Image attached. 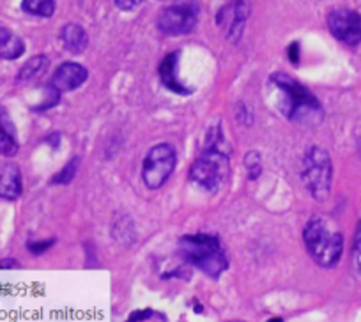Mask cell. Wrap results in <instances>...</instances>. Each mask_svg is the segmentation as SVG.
I'll list each match as a JSON object with an SVG mask.
<instances>
[{
	"label": "cell",
	"instance_id": "obj_21",
	"mask_svg": "<svg viewBox=\"0 0 361 322\" xmlns=\"http://www.w3.org/2000/svg\"><path fill=\"white\" fill-rule=\"evenodd\" d=\"M142 2H144V0H116V6L119 9H123V11H133V9L138 8Z\"/></svg>",
	"mask_w": 361,
	"mask_h": 322
},
{
	"label": "cell",
	"instance_id": "obj_2",
	"mask_svg": "<svg viewBox=\"0 0 361 322\" xmlns=\"http://www.w3.org/2000/svg\"><path fill=\"white\" fill-rule=\"evenodd\" d=\"M305 244L310 257L322 268H331L340 261L343 237L333 221L324 216H314L303 230Z\"/></svg>",
	"mask_w": 361,
	"mask_h": 322
},
{
	"label": "cell",
	"instance_id": "obj_19",
	"mask_svg": "<svg viewBox=\"0 0 361 322\" xmlns=\"http://www.w3.org/2000/svg\"><path fill=\"white\" fill-rule=\"evenodd\" d=\"M245 165L246 168H248L250 179H257L260 175V172H262V163H260L259 152H248L245 158Z\"/></svg>",
	"mask_w": 361,
	"mask_h": 322
},
{
	"label": "cell",
	"instance_id": "obj_16",
	"mask_svg": "<svg viewBox=\"0 0 361 322\" xmlns=\"http://www.w3.org/2000/svg\"><path fill=\"white\" fill-rule=\"evenodd\" d=\"M48 66H50V61L44 55H36V57L29 58L18 71V82H30V80L44 75Z\"/></svg>",
	"mask_w": 361,
	"mask_h": 322
},
{
	"label": "cell",
	"instance_id": "obj_27",
	"mask_svg": "<svg viewBox=\"0 0 361 322\" xmlns=\"http://www.w3.org/2000/svg\"><path fill=\"white\" fill-rule=\"evenodd\" d=\"M269 322H282V318H275V321H269Z\"/></svg>",
	"mask_w": 361,
	"mask_h": 322
},
{
	"label": "cell",
	"instance_id": "obj_23",
	"mask_svg": "<svg viewBox=\"0 0 361 322\" xmlns=\"http://www.w3.org/2000/svg\"><path fill=\"white\" fill-rule=\"evenodd\" d=\"M354 261H356V266L361 271V228L356 235V244H354Z\"/></svg>",
	"mask_w": 361,
	"mask_h": 322
},
{
	"label": "cell",
	"instance_id": "obj_4",
	"mask_svg": "<svg viewBox=\"0 0 361 322\" xmlns=\"http://www.w3.org/2000/svg\"><path fill=\"white\" fill-rule=\"evenodd\" d=\"M301 178L305 186L315 200L322 202L329 197L333 181L331 158L324 149L312 145L305 152L303 163H301Z\"/></svg>",
	"mask_w": 361,
	"mask_h": 322
},
{
	"label": "cell",
	"instance_id": "obj_20",
	"mask_svg": "<svg viewBox=\"0 0 361 322\" xmlns=\"http://www.w3.org/2000/svg\"><path fill=\"white\" fill-rule=\"evenodd\" d=\"M235 117H238L243 124H246V126L253 123V113L246 109L245 103H238V106H235Z\"/></svg>",
	"mask_w": 361,
	"mask_h": 322
},
{
	"label": "cell",
	"instance_id": "obj_7",
	"mask_svg": "<svg viewBox=\"0 0 361 322\" xmlns=\"http://www.w3.org/2000/svg\"><path fill=\"white\" fill-rule=\"evenodd\" d=\"M199 18L195 0H183L163 9L158 16V27L166 36H186L192 32Z\"/></svg>",
	"mask_w": 361,
	"mask_h": 322
},
{
	"label": "cell",
	"instance_id": "obj_3",
	"mask_svg": "<svg viewBox=\"0 0 361 322\" xmlns=\"http://www.w3.org/2000/svg\"><path fill=\"white\" fill-rule=\"evenodd\" d=\"M179 252L186 262L211 278H218L227 269V255L220 241L207 234L183 235L179 239Z\"/></svg>",
	"mask_w": 361,
	"mask_h": 322
},
{
	"label": "cell",
	"instance_id": "obj_1",
	"mask_svg": "<svg viewBox=\"0 0 361 322\" xmlns=\"http://www.w3.org/2000/svg\"><path fill=\"white\" fill-rule=\"evenodd\" d=\"M271 82L282 92L283 99L279 109L289 120L296 123H319L322 119V109L319 99L307 87L290 78L286 73L273 75Z\"/></svg>",
	"mask_w": 361,
	"mask_h": 322
},
{
	"label": "cell",
	"instance_id": "obj_8",
	"mask_svg": "<svg viewBox=\"0 0 361 322\" xmlns=\"http://www.w3.org/2000/svg\"><path fill=\"white\" fill-rule=\"evenodd\" d=\"M328 27L333 36L349 47L361 43V15L350 9H335L328 16Z\"/></svg>",
	"mask_w": 361,
	"mask_h": 322
},
{
	"label": "cell",
	"instance_id": "obj_12",
	"mask_svg": "<svg viewBox=\"0 0 361 322\" xmlns=\"http://www.w3.org/2000/svg\"><path fill=\"white\" fill-rule=\"evenodd\" d=\"M18 152V142L15 137V128L4 106H0V156H15Z\"/></svg>",
	"mask_w": 361,
	"mask_h": 322
},
{
	"label": "cell",
	"instance_id": "obj_10",
	"mask_svg": "<svg viewBox=\"0 0 361 322\" xmlns=\"http://www.w3.org/2000/svg\"><path fill=\"white\" fill-rule=\"evenodd\" d=\"M22 172L15 163L0 165V199L16 200L22 195Z\"/></svg>",
	"mask_w": 361,
	"mask_h": 322
},
{
	"label": "cell",
	"instance_id": "obj_22",
	"mask_svg": "<svg viewBox=\"0 0 361 322\" xmlns=\"http://www.w3.org/2000/svg\"><path fill=\"white\" fill-rule=\"evenodd\" d=\"M54 243H55L54 239H50V241H44V243H30L29 250L32 252V254H43V252L48 250V248H50Z\"/></svg>",
	"mask_w": 361,
	"mask_h": 322
},
{
	"label": "cell",
	"instance_id": "obj_13",
	"mask_svg": "<svg viewBox=\"0 0 361 322\" xmlns=\"http://www.w3.org/2000/svg\"><path fill=\"white\" fill-rule=\"evenodd\" d=\"M61 41L68 51H71V54H82L87 48L89 37H87V32L80 25L68 23V25L62 27Z\"/></svg>",
	"mask_w": 361,
	"mask_h": 322
},
{
	"label": "cell",
	"instance_id": "obj_25",
	"mask_svg": "<svg viewBox=\"0 0 361 322\" xmlns=\"http://www.w3.org/2000/svg\"><path fill=\"white\" fill-rule=\"evenodd\" d=\"M152 311L151 310H144V311H135V314H131L130 321L128 322H140L144 321V318H147V315H151Z\"/></svg>",
	"mask_w": 361,
	"mask_h": 322
},
{
	"label": "cell",
	"instance_id": "obj_18",
	"mask_svg": "<svg viewBox=\"0 0 361 322\" xmlns=\"http://www.w3.org/2000/svg\"><path fill=\"white\" fill-rule=\"evenodd\" d=\"M78 167H80V158H73L71 161H69V163L66 165V167L62 168L54 179H51V182H54V185H69V182L75 179L76 172H78Z\"/></svg>",
	"mask_w": 361,
	"mask_h": 322
},
{
	"label": "cell",
	"instance_id": "obj_26",
	"mask_svg": "<svg viewBox=\"0 0 361 322\" xmlns=\"http://www.w3.org/2000/svg\"><path fill=\"white\" fill-rule=\"evenodd\" d=\"M289 57L294 64H298V62H300V55H298V44H293V47L289 48Z\"/></svg>",
	"mask_w": 361,
	"mask_h": 322
},
{
	"label": "cell",
	"instance_id": "obj_17",
	"mask_svg": "<svg viewBox=\"0 0 361 322\" xmlns=\"http://www.w3.org/2000/svg\"><path fill=\"white\" fill-rule=\"evenodd\" d=\"M23 11L34 16H48L54 15L55 11V0H23L22 2Z\"/></svg>",
	"mask_w": 361,
	"mask_h": 322
},
{
	"label": "cell",
	"instance_id": "obj_11",
	"mask_svg": "<svg viewBox=\"0 0 361 322\" xmlns=\"http://www.w3.org/2000/svg\"><path fill=\"white\" fill-rule=\"evenodd\" d=\"M231 13V20H228V39L238 41L241 36V30L245 27L246 20H248L250 13H252V0H234V4L227 8Z\"/></svg>",
	"mask_w": 361,
	"mask_h": 322
},
{
	"label": "cell",
	"instance_id": "obj_15",
	"mask_svg": "<svg viewBox=\"0 0 361 322\" xmlns=\"http://www.w3.org/2000/svg\"><path fill=\"white\" fill-rule=\"evenodd\" d=\"M176 68H177V54H170L163 58L161 66H159V75H161L163 84L166 89H170L176 94H188L190 91H186L180 84H177L176 80Z\"/></svg>",
	"mask_w": 361,
	"mask_h": 322
},
{
	"label": "cell",
	"instance_id": "obj_14",
	"mask_svg": "<svg viewBox=\"0 0 361 322\" xmlns=\"http://www.w3.org/2000/svg\"><path fill=\"white\" fill-rule=\"evenodd\" d=\"M25 50L23 41L6 27H0V58H18Z\"/></svg>",
	"mask_w": 361,
	"mask_h": 322
},
{
	"label": "cell",
	"instance_id": "obj_6",
	"mask_svg": "<svg viewBox=\"0 0 361 322\" xmlns=\"http://www.w3.org/2000/svg\"><path fill=\"white\" fill-rule=\"evenodd\" d=\"M176 149L170 144H158L147 152L142 165V179L149 190L161 188L176 168Z\"/></svg>",
	"mask_w": 361,
	"mask_h": 322
},
{
	"label": "cell",
	"instance_id": "obj_9",
	"mask_svg": "<svg viewBox=\"0 0 361 322\" xmlns=\"http://www.w3.org/2000/svg\"><path fill=\"white\" fill-rule=\"evenodd\" d=\"M87 76H89V73L83 66L76 64V62H64L55 71L51 87L57 89L59 92H71L82 84H85Z\"/></svg>",
	"mask_w": 361,
	"mask_h": 322
},
{
	"label": "cell",
	"instance_id": "obj_24",
	"mask_svg": "<svg viewBox=\"0 0 361 322\" xmlns=\"http://www.w3.org/2000/svg\"><path fill=\"white\" fill-rule=\"evenodd\" d=\"M20 264L15 259H2L0 261V269H18Z\"/></svg>",
	"mask_w": 361,
	"mask_h": 322
},
{
	"label": "cell",
	"instance_id": "obj_28",
	"mask_svg": "<svg viewBox=\"0 0 361 322\" xmlns=\"http://www.w3.org/2000/svg\"><path fill=\"white\" fill-rule=\"evenodd\" d=\"M231 322H239V321H231Z\"/></svg>",
	"mask_w": 361,
	"mask_h": 322
},
{
	"label": "cell",
	"instance_id": "obj_5",
	"mask_svg": "<svg viewBox=\"0 0 361 322\" xmlns=\"http://www.w3.org/2000/svg\"><path fill=\"white\" fill-rule=\"evenodd\" d=\"M231 174L227 152L224 149H204L202 154L193 161L190 178L206 192H214L227 181Z\"/></svg>",
	"mask_w": 361,
	"mask_h": 322
}]
</instances>
